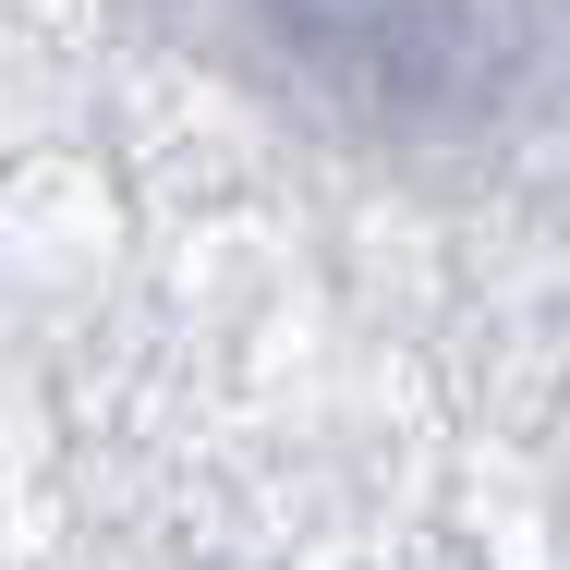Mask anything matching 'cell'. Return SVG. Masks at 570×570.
Returning <instances> with one entry per match:
<instances>
[{
    "label": "cell",
    "mask_w": 570,
    "mask_h": 570,
    "mask_svg": "<svg viewBox=\"0 0 570 570\" xmlns=\"http://www.w3.org/2000/svg\"><path fill=\"white\" fill-rule=\"evenodd\" d=\"M341 158H498L570 110V0H110Z\"/></svg>",
    "instance_id": "cell-1"
}]
</instances>
